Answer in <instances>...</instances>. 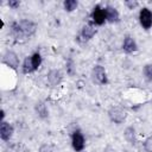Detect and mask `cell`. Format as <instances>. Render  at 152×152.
<instances>
[{
	"label": "cell",
	"instance_id": "3957f363",
	"mask_svg": "<svg viewBox=\"0 0 152 152\" xmlns=\"http://www.w3.org/2000/svg\"><path fill=\"white\" fill-rule=\"evenodd\" d=\"M139 23L144 30L152 27V11L147 7H142L139 12Z\"/></svg>",
	"mask_w": 152,
	"mask_h": 152
},
{
	"label": "cell",
	"instance_id": "9c48e42d",
	"mask_svg": "<svg viewBox=\"0 0 152 152\" xmlns=\"http://www.w3.org/2000/svg\"><path fill=\"white\" fill-rule=\"evenodd\" d=\"M104 13H106V20L110 24H115L120 21V14L118 12V10L113 6H106L104 7Z\"/></svg>",
	"mask_w": 152,
	"mask_h": 152
},
{
	"label": "cell",
	"instance_id": "d6986e66",
	"mask_svg": "<svg viewBox=\"0 0 152 152\" xmlns=\"http://www.w3.org/2000/svg\"><path fill=\"white\" fill-rule=\"evenodd\" d=\"M66 72H68V75H70V76H74L75 72H76V68H75V64H74L72 59H69V61L66 62Z\"/></svg>",
	"mask_w": 152,
	"mask_h": 152
},
{
	"label": "cell",
	"instance_id": "cb8c5ba5",
	"mask_svg": "<svg viewBox=\"0 0 152 152\" xmlns=\"http://www.w3.org/2000/svg\"><path fill=\"white\" fill-rule=\"evenodd\" d=\"M103 152H116V150H115L114 147H112L110 145H107V146L104 147V150H103Z\"/></svg>",
	"mask_w": 152,
	"mask_h": 152
},
{
	"label": "cell",
	"instance_id": "ffe728a7",
	"mask_svg": "<svg viewBox=\"0 0 152 152\" xmlns=\"http://www.w3.org/2000/svg\"><path fill=\"white\" fill-rule=\"evenodd\" d=\"M38 152H55V151H53L52 145H50V144H43V145L39 146Z\"/></svg>",
	"mask_w": 152,
	"mask_h": 152
},
{
	"label": "cell",
	"instance_id": "277c9868",
	"mask_svg": "<svg viewBox=\"0 0 152 152\" xmlns=\"http://www.w3.org/2000/svg\"><path fill=\"white\" fill-rule=\"evenodd\" d=\"M2 63L7 66H10L13 70H17L19 66V57L14 51H6L5 55L2 56Z\"/></svg>",
	"mask_w": 152,
	"mask_h": 152
},
{
	"label": "cell",
	"instance_id": "6da1fadb",
	"mask_svg": "<svg viewBox=\"0 0 152 152\" xmlns=\"http://www.w3.org/2000/svg\"><path fill=\"white\" fill-rule=\"evenodd\" d=\"M91 81L95 84H99V86H104V84L108 83L107 72H106V69L102 65L96 64L93 68V70H91Z\"/></svg>",
	"mask_w": 152,
	"mask_h": 152
},
{
	"label": "cell",
	"instance_id": "7402d4cb",
	"mask_svg": "<svg viewBox=\"0 0 152 152\" xmlns=\"http://www.w3.org/2000/svg\"><path fill=\"white\" fill-rule=\"evenodd\" d=\"M125 4V6L128 8V10H134L135 7H138V1H134V0H127V1H125L124 2Z\"/></svg>",
	"mask_w": 152,
	"mask_h": 152
},
{
	"label": "cell",
	"instance_id": "7a4b0ae2",
	"mask_svg": "<svg viewBox=\"0 0 152 152\" xmlns=\"http://www.w3.org/2000/svg\"><path fill=\"white\" fill-rule=\"evenodd\" d=\"M108 118H109V120L112 122L120 125V124H122L126 120L127 113H126V110L124 108H121L119 106H114V107H110L109 108V110H108Z\"/></svg>",
	"mask_w": 152,
	"mask_h": 152
},
{
	"label": "cell",
	"instance_id": "7c38bea8",
	"mask_svg": "<svg viewBox=\"0 0 152 152\" xmlns=\"http://www.w3.org/2000/svg\"><path fill=\"white\" fill-rule=\"evenodd\" d=\"M95 34H96V28L94 27V25H91V24H86V25H83V27H82V30H81V37H82L84 40L91 39Z\"/></svg>",
	"mask_w": 152,
	"mask_h": 152
},
{
	"label": "cell",
	"instance_id": "ba28073f",
	"mask_svg": "<svg viewBox=\"0 0 152 152\" xmlns=\"http://www.w3.org/2000/svg\"><path fill=\"white\" fill-rule=\"evenodd\" d=\"M13 132H14V128L10 122H6V121L0 122V138L4 141L10 140L13 135Z\"/></svg>",
	"mask_w": 152,
	"mask_h": 152
},
{
	"label": "cell",
	"instance_id": "e0dca14e",
	"mask_svg": "<svg viewBox=\"0 0 152 152\" xmlns=\"http://www.w3.org/2000/svg\"><path fill=\"white\" fill-rule=\"evenodd\" d=\"M77 6H78V2H77L76 0H65V1L63 2V7H64V10H65L66 12H72V11H75V10L77 8Z\"/></svg>",
	"mask_w": 152,
	"mask_h": 152
},
{
	"label": "cell",
	"instance_id": "9a60e30c",
	"mask_svg": "<svg viewBox=\"0 0 152 152\" xmlns=\"http://www.w3.org/2000/svg\"><path fill=\"white\" fill-rule=\"evenodd\" d=\"M21 70L24 74H31L34 71L33 69V65H32V61H31V56H27L24 62H23V65H21Z\"/></svg>",
	"mask_w": 152,
	"mask_h": 152
},
{
	"label": "cell",
	"instance_id": "52a82bcc",
	"mask_svg": "<svg viewBox=\"0 0 152 152\" xmlns=\"http://www.w3.org/2000/svg\"><path fill=\"white\" fill-rule=\"evenodd\" d=\"M91 19H93V23L95 25H103L107 20H106V13H104V8H102L101 6H95L93 8V12H91Z\"/></svg>",
	"mask_w": 152,
	"mask_h": 152
},
{
	"label": "cell",
	"instance_id": "603a6c76",
	"mask_svg": "<svg viewBox=\"0 0 152 152\" xmlns=\"http://www.w3.org/2000/svg\"><path fill=\"white\" fill-rule=\"evenodd\" d=\"M7 5L10 6V8H12V10H17V8L19 7L20 2H19L18 0H10V1L7 2Z\"/></svg>",
	"mask_w": 152,
	"mask_h": 152
},
{
	"label": "cell",
	"instance_id": "5b68a950",
	"mask_svg": "<svg viewBox=\"0 0 152 152\" xmlns=\"http://www.w3.org/2000/svg\"><path fill=\"white\" fill-rule=\"evenodd\" d=\"M71 145L76 152H82L86 146V140L81 131H75L71 135Z\"/></svg>",
	"mask_w": 152,
	"mask_h": 152
},
{
	"label": "cell",
	"instance_id": "44dd1931",
	"mask_svg": "<svg viewBox=\"0 0 152 152\" xmlns=\"http://www.w3.org/2000/svg\"><path fill=\"white\" fill-rule=\"evenodd\" d=\"M144 150L146 152H152V135L144 141Z\"/></svg>",
	"mask_w": 152,
	"mask_h": 152
},
{
	"label": "cell",
	"instance_id": "30bf717a",
	"mask_svg": "<svg viewBox=\"0 0 152 152\" xmlns=\"http://www.w3.org/2000/svg\"><path fill=\"white\" fill-rule=\"evenodd\" d=\"M122 50H124V52H126V53H133V52H135V51L138 50V44H137V42L134 40L133 37L126 36V37L124 38V42H122Z\"/></svg>",
	"mask_w": 152,
	"mask_h": 152
},
{
	"label": "cell",
	"instance_id": "ac0fdd59",
	"mask_svg": "<svg viewBox=\"0 0 152 152\" xmlns=\"http://www.w3.org/2000/svg\"><path fill=\"white\" fill-rule=\"evenodd\" d=\"M142 75L146 78V81L152 82V64L151 63L144 65V68H142Z\"/></svg>",
	"mask_w": 152,
	"mask_h": 152
},
{
	"label": "cell",
	"instance_id": "2e32d148",
	"mask_svg": "<svg viewBox=\"0 0 152 152\" xmlns=\"http://www.w3.org/2000/svg\"><path fill=\"white\" fill-rule=\"evenodd\" d=\"M31 61H32L33 69H34V71H36V70L40 66V64H42V62H43V58H42V56H40L39 52H34V53L31 55Z\"/></svg>",
	"mask_w": 152,
	"mask_h": 152
},
{
	"label": "cell",
	"instance_id": "8fae6325",
	"mask_svg": "<svg viewBox=\"0 0 152 152\" xmlns=\"http://www.w3.org/2000/svg\"><path fill=\"white\" fill-rule=\"evenodd\" d=\"M46 78H48V82H49L52 87H55V86H58V84L62 82L63 75H62V71H61L59 69H52V70H50V71L48 72Z\"/></svg>",
	"mask_w": 152,
	"mask_h": 152
},
{
	"label": "cell",
	"instance_id": "4fadbf2b",
	"mask_svg": "<svg viewBox=\"0 0 152 152\" xmlns=\"http://www.w3.org/2000/svg\"><path fill=\"white\" fill-rule=\"evenodd\" d=\"M34 110H36V114L40 118V119H46L49 116V110L46 108V104L43 102V101H38L36 104H34Z\"/></svg>",
	"mask_w": 152,
	"mask_h": 152
},
{
	"label": "cell",
	"instance_id": "5bb4252c",
	"mask_svg": "<svg viewBox=\"0 0 152 152\" xmlns=\"http://www.w3.org/2000/svg\"><path fill=\"white\" fill-rule=\"evenodd\" d=\"M124 137L129 144H135V129H134V127L133 126L126 127L125 132H124Z\"/></svg>",
	"mask_w": 152,
	"mask_h": 152
},
{
	"label": "cell",
	"instance_id": "8992f818",
	"mask_svg": "<svg viewBox=\"0 0 152 152\" xmlns=\"http://www.w3.org/2000/svg\"><path fill=\"white\" fill-rule=\"evenodd\" d=\"M19 23V26H20V30L23 31V33L25 34V37H31L36 33L37 31V24L33 23L32 20H27V19H23Z\"/></svg>",
	"mask_w": 152,
	"mask_h": 152
}]
</instances>
